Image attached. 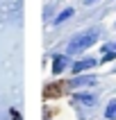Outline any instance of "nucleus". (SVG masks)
I'll list each match as a JSON object with an SVG mask.
<instances>
[{
	"mask_svg": "<svg viewBox=\"0 0 116 120\" xmlns=\"http://www.w3.org/2000/svg\"><path fill=\"white\" fill-rule=\"evenodd\" d=\"M100 39V27H89V30H82V32L73 34L71 41L66 43V54L68 57H77V54L87 52L89 48H93Z\"/></svg>",
	"mask_w": 116,
	"mask_h": 120,
	"instance_id": "nucleus-1",
	"label": "nucleus"
},
{
	"mask_svg": "<svg viewBox=\"0 0 116 120\" xmlns=\"http://www.w3.org/2000/svg\"><path fill=\"white\" fill-rule=\"evenodd\" d=\"M75 102H80L82 107H96L98 104V95L91 93V91H77V93L73 95Z\"/></svg>",
	"mask_w": 116,
	"mask_h": 120,
	"instance_id": "nucleus-5",
	"label": "nucleus"
},
{
	"mask_svg": "<svg viewBox=\"0 0 116 120\" xmlns=\"http://www.w3.org/2000/svg\"><path fill=\"white\" fill-rule=\"evenodd\" d=\"M82 2H84V5H87V7H91V5H98L100 0H82Z\"/></svg>",
	"mask_w": 116,
	"mask_h": 120,
	"instance_id": "nucleus-9",
	"label": "nucleus"
},
{
	"mask_svg": "<svg viewBox=\"0 0 116 120\" xmlns=\"http://www.w3.org/2000/svg\"><path fill=\"white\" fill-rule=\"evenodd\" d=\"M100 50H102V54H112V57H116V41H112V43H105Z\"/></svg>",
	"mask_w": 116,
	"mask_h": 120,
	"instance_id": "nucleus-8",
	"label": "nucleus"
},
{
	"mask_svg": "<svg viewBox=\"0 0 116 120\" xmlns=\"http://www.w3.org/2000/svg\"><path fill=\"white\" fill-rule=\"evenodd\" d=\"M105 118L107 120H116V98H112V100L105 104Z\"/></svg>",
	"mask_w": 116,
	"mask_h": 120,
	"instance_id": "nucleus-7",
	"label": "nucleus"
},
{
	"mask_svg": "<svg viewBox=\"0 0 116 120\" xmlns=\"http://www.w3.org/2000/svg\"><path fill=\"white\" fill-rule=\"evenodd\" d=\"M98 84V77L96 75H89V73H82V75H73L68 86L71 88H91Z\"/></svg>",
	"mask_w": 116,
	"mask_h": 120,
	"instance_id": "nucleus-3",
	"label": "nucleus"
},
{
	"mask_svg": "<svg viewBox=\"0 0 116 120\" xmlns=\"http://www.w3.org/2000/svg\"><path fill=\"white\" fill-rule=\"evenodd\" d=\"M73 14H75V9H73V7H66V9H61V11L55 16V20H52V23H55V25H64L68 18H73Z\"/></svg>",
	"mask_w": 116,
	"mask_h": 120,
	"instance_id": "nucleus-6",
	"label": "nucleus"
},
{
	"mask_svg": "<svg viewBox=\"0 0 116 120\" xmlns=\"http://www.w3.org/2000/svg\"><path fill=\"white\" fill-rule=\"evenodd\" d=\"M98 64H100V59H96V57H82V59H75L73 64H71V73L73 75L89 73V70H93Z\"/></svg>",
	"mask_w": 116,
	"mask_h": 120,
	"instance_id": "nucleus-2",
	"label": "nucleus"
},
{
	"mask_svg": "<svg viewBox=\"0 0 116 120\" xmlns=\"http://www.w3.org/2000/svg\"><path fill=\"white\" fill-rule=\"evenodd\" d=\"M66 68H71V64H68V54H52V61H50V73H52L55 77H59Z\"/></svg>",
	"mask_w": 116,
	"mask_h": 120,
	"instance_id": "nucleus-4",
	"label": "nucleus"
}]
</instances>
